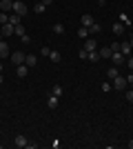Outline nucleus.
Masks as SVG:
<instances>
[{"instance_id": "f257e3e1", "label": "nucleus", "mask_w": 133, "mask_h": 149, "mask_svg": "<svg viewBox=\"0 0 133 149\" xmlns=\"http://www.w3.org/2000/svg\"><path fill=\"white\" fill-rule=\"evenodd\" d=\"M127 78H122V76H115L113 78V82H111V87L113 89H118V91H122V89H127Z\"/></svg>"}, {"instance_id": "f03ea898", "label": "nucleus", "mask_w": 133, "mask_h": 149, "mask_svg": "<svg viewBox=\"0 0 133 149\" xmlns=\"http://www.w3.org/2000/svg\"><path fill=\"white\" fill-rule=\"evenodd\" d=\"M25 58H27V54L25 51H13L11 54V62L18 67V65H25Z\"/></svg>"}, {"instance_id": "7ed1b4c3", "label": "nucleus", "mask_w": 133, "mask_h": 149, "mask_svg": "<svg viewBox=\"0 0 133 149\" xmlns=\"http://www.w3.org/2000/svg\"><path fill=\"white\" fill-rule=\"evenodd\" d=\"M13 13H18V16H25L27 13V5L22 0H13Z\"/></svg>"}, {"instance_id": "20e7f679", "label": "nucleus", "mask_w": 133, "mask_h": 149, "mask_svg": "<svg viewBox=\"0 0 133 149\" xmlns=\"http://www.w3.org/2000/svg\"><path fill=\"white\" fill-rule=\"evenodd\" d=\"M84 51H98V42H95V38L93 36H89L87 40H84Z\"/></svg>"}, {"instance_id": "39448f33", "label": "nucleus", "mask_w": 133, "mask_h": 149, "mask_svg": "<svg viewBox=\"0 0 133 149\" xmlns=\"http://www.w3.org/2000/svg\"><path fill=\"white\" fill-rule=\"evenodd\" d=\"M0 11H13V0H0Z\"/></svg>"}, {"instance_id": "423d86ee", "label": "nucleus", "mask_w": 133, "mask_h": 149, "mask_svg": "<svg viewBox=\"0 0 133 149\" xmlns=\"http://www.w3.org/2000/svg\"><path fill=\"white\" fill-rule=\"evenodd\" d=\"M7 56H11V49L5 40H0V58H7Z\"/></svg>"}, {"instance_id": "0eeeda50", "label": "nucleus", "mask_w": 133, "mask_h": 149, "mask_svg": "<svg viewBox=\"0 0 133 149\" xmlns=\"http://www.w3.org/2000/svg\"><path fill=\"white\" fill-rule=\"evenodd\" d=\"M111 60H113L115 67H120V65H124V56H122L120 51H115V54H111Z\"/></svg>"}, {"instance_id": "6e6552de", "label": "nucleus", "mask_w": 133, "mask_h": 149, "mask_svg": "<svg viewBox=\"0 0 133 149\" xmlns=\"http://www.w3.org/2000/svg\"><path fill=\"white\" fill-rule=\"evenodd\" d=\"M13 145H16V147H27V145H29V140H27L22 134H18V136L13 138Z\"/></svg>"}, {"instance_id": "1a4fd4ad", "label": "nucleus", "mask_w": 133, "mask_h": 149, "mask_svg": "<svg viewBox=\"0 0 133 149\" xmlns=\"http://www.w3.org/2000/svg\"><path fill=\"white\" fill-rule=\"evenodd\" d=\"M25 65H27L29 69H31V67H36V65H38V58L33 56V54H27V58H25Z\"/></svg>"}, {"instance_id": "9d476101", "label": "nucleus", "mask_w": 133, "mask_h": 149, "mask_svg": "<svg viewBox=\"0 0 133 149\" xmlns=\"http://www.w3.org/2000/svg\"><path fill=\"white\" fill-rule=\"evenodd\" d=\"M0 33H2V36H13V25H11V22H7V25H2Z\"/></svg>"}, {"instance_id": "9b49d317", "label": "nucleus", "mask_w": 133, "mask_h": 149, "mask_svg": "<svg viewBox=\"0 0 133 149\" xmlns=\"http://www.w3.org/2000/svg\"><path fill=\"white\" fill-rule=\"evenodd\" d=\"M16 74H18V78H25V76L29 74V67H27V65H18V67H16Z\"/></svg>"}, {"instance_id": "f8f14e48", "label": "nucleus", "mask_w": 133, "mask_h": 149, "mask_svg": "<svg viewBox=\"0 0 133 149\" xmlns=\"http://www.w3.org/2000/svg\"><path fill=\"white\" fill-rule=\"evenodd\" d=\"M58 102H60V98H58V96H53V93H51L49 98H47V105H49V109H56Z\"/></svg>"}, {"instance_id": "ddd939ff", "label": "nucleus", "mask_w": 133, "mask_h": 149, "mask_svg": "<svg viewBox=\"0 0 133 149\" xmlns=\"http://www.w3.org/2000/svg\"><path fill=\"white\" fill-rule=\"evenodd\" d=\"M120 54H122V56H127V54H133L131 45H129V42H120Z\"/></svg>"}, {"instance_id": "4468645a", "label": "nucleus", "mask_w": 133, "mask_h": 149, "mask_svg": "<svg viewBox=\"0 0 133 149\" xmlns=\"http://www.w3.org/2000/svg\"><path fill=\"white\" fill-rule=\"evenodd\" d=\"M93 22H95L93 16H89V13H84V16H82V27H87V29H89V27L93 25Z\"/></svg>"}, {"instance_id": "2eb2a0df", "label": "nucleus", "mask_w": 133, "mask_h": 149, "mask_svg": "<svg viewBox=\"0 0 133 149\" xmlns=\"http://www.w3.org/2000/svg\"><path fill=\"white\" fill-rule=\"evenodd\" d=\"M60 58H62V56H60V51H53V49L49 51V60L51 62H60Z\"/></svg>"}, {"instance_id": "dca6fc26", "label": "nucleus", "mask_w": 133, "mask_h": 149, "mask_svg": "<svg viewBox=\"0 0 133 149\" xmlns=\"http://www.w3.org/2000/svg\"><path fill=\"white\" fill-rule=\"evenodd\" d=\"M13 33H16V36H20V38L27 36V31H25V27H22V25H16V27H13Z\"/></svg>"}, {"instance_id": "f3484780", "label": "nucleus", "mask_w": 133, "mask_h": 149, "mask_svg": "<svg viewBox=\"0 0 133 149\" xmlns=\"http://www.w3.org/2000/svg\"><path fill=\"white\" fill-rule=\"evenodd\" d=\"M20 18H22V16H18V13H13V11H11V16H9V22L16 27V25H20Z\"/></svg>"}, {"instance_id": "a211bd4d", "label": "nucleus", "mask_w": 133, "mask_h": 149, "mask_svg": "<svg viewBox=\"0 0 133 149\" xmlns=\"http://www.w3.org/2000/svg\"><path fill=\"white\" fill-rule=\"evenodd\" d=\"M100 25H98V22H93V25H91V27H89V33H91V36H98V33H100Z\"/></svg>"}, {"instance_id": "6ab92c4d", "label": "nucleus", "mask_w": 133, "mask_h": 149, "mask_svg": "<svg viewBox=\"0 0 133 149\" xmlns=\"http://www.w3.org/2000/svg\"><path fill=\"white\" fill-rule=\"evenodd\" d=\"M113 33H115V36H122V33H124V25L115 22V25H113Z\"/></svg>"}, {"instance_id": "aec40b11", "label": "nucleus", "mask_w": 133, "mask_h": 149, "mask_svg": "<svg viewBox=\"0 0 133 149\" xmlns=\"http://www.w3.org/2000/svg\"><path fill=\"white\" fill-rule=\"evenodd\" d=\"M78 36L82 38V40H87V38L91 36V33H89V29H87V27H80V29H78Z\"/></svg>"}, {"instance_id": "412c9836", "label": "nucleus", "mask_w": 133, "mask_h": 149, "mask_svg": "<svg viewBox=\"0 0 133 149\" xmlns=\"http://www.w3.org/2000/svg\"><path fill=\"white\" fill-rule=\"evenodd\" d=\"M111 54H113L111 47H102V49H100V58H111Z\"/></svg>"}, {"instance_id": "4be33fe9", "label": "nucleus", "mask_w": 133, "mask_h": 149, "mask_svg": "<svg viewBox=\"0 0 133 149\" xmlns=\"http://www.w3.org/2000/svg\"><path fill=\"white\" fill-rule=\"evenodd\" d=\"M107 76L111 78V80H113L115 76H120V74H118V67H115V65H113V67H109V69H107Z\"/></svg>"}, {"instance_id": "5701e85b", "label": "nucleus", "mask_w": 133, "mask_h": 149, "mask_svg": "<svg viewBox=\"0 0 133 149\" xmlns=\"http://www.w3.org/2000/svg\"><path fill=\"white\" fill-rule=\"evenodd\" d=\"M53 33H56V36H62V33H64V25L56 22V25H53Z\"/></svg>"}, {"instance_id": "b1692460", "label": "nucleus", "mask_w": 133, "mask_h": 149, "mask_svg": "<svg viewBox=\"0 0 133 149\" xmlns=\"http://www.w3.org/2000/svg\"><path fill=\"white\" fill-rule=\"evenodd\" d=\"M87 60L98 62V60H100V51H89V58H87Z\"/></svg>"}, {"instance_id": "393cba45", "label": "nucleus", "mask_w": 133, "mask_h": 149, "mask_svg": "<svg viewBox=\"0 0 133 149\" xmlns=\"http://www.w3.org/2000/svg\"><path fill=\"white\" fill-rule=\"evenodd\" d=\"M51 93L60 98V96H62V87H60V85H53V87H51Z\"/></svg>"}, {"instance_id": "a878e982", "label": "nucleus", "mask_w": 133, "mask_h": 149, "mask_svg": "<svg viewBox=\"0 0 133 149\" xmlns=\"http://www.w3.org/2000/svg\"><path fill=\"white\" fill-rule=\"evenodd\" d=\"M44 9H47V7H44L42 2H36V7H33V11H36V13H44Z\"/></svg>"}, {"instance_id": "bb28decb", "label": "nucleus", "mask_w": 133, "mask_h": 149, "mask_svg": "<svg viewBox=\"0 0 133 149\" xmlns=\"http://www.w3.org/2000/svg\"><path fill=\"white\" fill-rule=\"evenodd\" d=\"M7 22H9V16L5 11H0V25H7Z\"/></svg>"}, {"instance_id": "cd10ccee", "label": "nucleus", "mask_w": 133, "mask_h": 149, "mask_svg": "<svg viewBox=\"0 0 133 149\" xmlns=\"http://www.w3.org/2000/svg\"><path fill=\"white\" fill-rule=\"evenodd\" d=\"M78 56L82 58V60H87V58H89V51H84V49H80V54H78Z\"/></svg>"}, {"instance_id": "c85d7f7f", "label": "nucleus", "mask_w": 133, "mask_h": 149, "mask_svg": "<svg viewBox=\"0 0 133 149\" xmlns=\"http://www.w3.org/2000/svg\"><path fill=\"white\" fill-rule=\"evenodd\" d=\"M111 51H113V54H115V51H120V42H113V45H111Z\"/></svg>"}, {"instance_id": "c756f323", "label": "nucleus", "mask_w": 133, "mask_h": 149, "mask_svg": "<svg viewBox=\"0 0 133 149\" xmlns=\"http://www.w3.org/2000/svg\"><path fill=\"white\" fill-rule=\"evenodd\" d=\"M127 100H129V102H133V89H129V91H127Z\"/></svg>"}, {"instance_id": "7c9ffc66", "label": "nucleus", "mask_w": 133, "mask_h": 149, "mask_svg": "<svg viewBox=\"0 0 133 149\" xmlns=\"http://www.w3.org/2000/svg\"><path fill=\"white\" fill-rule=\"evenodd\" d=\"M111 89H113V87H111L109 82H104V85H102V91H111Z\"/></svg>"}, {"instance_id": "2f4dec72", "label": "nucleus", "mask_w": 133, "mask_h": 149, "mask_svg": "<svg viewBox=\"0 0 133 149\" xmlns=\"http://www.w3.org/2000/svg\"><path fill=\"white\" fill-rule=\"evenodd\" d=\"M49 51H51L49 47H42V51H40V54H42V56H47V58H49Z\"/></svg>"}, {"instance_id": "473e14b6", "label": "nucleus", "mask_w": 133, "mask_h": 149, "mask_svg": "<svg viewBox=\"0 0 133 149\" xmlns=\"http://www.w3.org/2000/svg\"><path fill=\"white\" fill-rule=\"evenodd\" d=\"M127 65H129V69H131V71H133V56H131V58H129V60H127Z\"/></svg>"}, {"instance_id": "72a5a7b5", "label": "nucleus", "mask_w": 133, "mask_h": 149, "mask_svg": "<svg viewBox=\"0 0 133 149\" xmlns=\"http://www.w3.org/2000/svg\"><path fill=\"white\" fill-rule=\"evenodd\" d=\"M40 2H42V5H44V7H49V5H51V2H53V0H40Z\"/></svg>"}, {"instance_id": "f704fd0d", "label": "nucleus", "mask_w": 133, "mask_h": 149, "mask_svg": "<svg viewBox=\"0 0 133 149\" xmlns=\"http://www.w3.org/2000/svg\"><path fill=\"white\" fill-rule=\"evenodd\" d=\"M127 82H129V85H133V74H131V76H127Z\"/></svg>"}, {"instance_id": "c9c22d12", "label": "nucleus", "mask_w": 133, "mask_h": 149, "mask_svg": "<svg viewBox=\"0 0 133 149\" xmlns=\"http://www.w3.org/2000/svg\"><path fill=\"white\" fill-rule=\"evenodd\" d=\"M127 145H129V149H133V140H129V143H127Z\"/></svg>"}, {"instance_id": "e433bc0d", "label": "nucleus", "mask_w": 133, "mask_h": 149, "mask_svg": "<svg viewBox=\"0 0 133 149\" xmlns=\"http://www.w3.org/2000/svg\"><path fill=\"white\" fill-rule=\"evenodd\" d=\"M129 45H131V49H133V36H131V40H129Z\"/></svg>"}, {"instance_id": "4c0bfd02", "label": "nucleus", "mask_w": 133, "mask_h": 149, "mask_svg": "<svg viewBox=\"0 0 133 149\" xmlns=\"http://www.w3.org/2000/svg\"><path fill=\"white\" fill-rule=\"evenodd\" d=\"M2 82H5V78H2V74H0V85H2Z\"/></svg>"}, {"instance_id": "58836bf2", "label": "nucleus", "mask_w": 133, "mask_h": 149, "mask_svg": "<svg viewBox=\"0 0 133 149\" xmlns=\"http://www.w3.org/2000/svg\"><path fill=\"white\" fill-rule=\"evenodd\" d=\"M104 2H107V0H100V7H102V5H104Z\"/></svg>"}, {"instance_id": "ea45409f", "label": "nucleus", "mask_w": 133, "mask_h": 149, "mask_svg": "<svg viewBox=\"0 0 133 149\" xmlns=\"http://www.w3.org/2000/svg\"><path fill=\"white\" fill-rule=\"evenodd\" d=\"M131 56H133V54H131Z\"/></svg>"}]
</instances>
